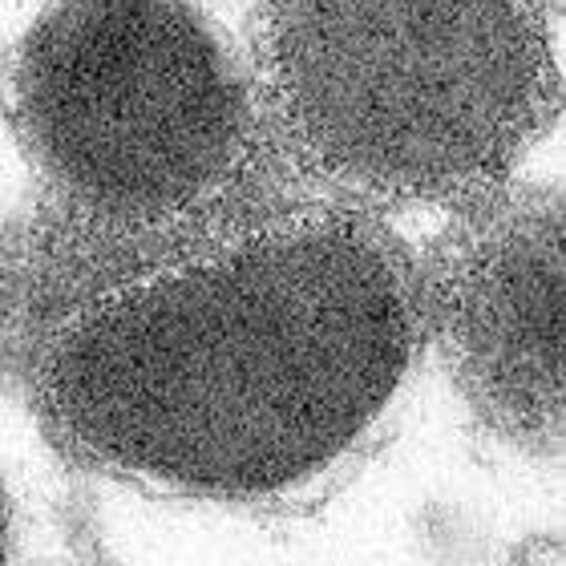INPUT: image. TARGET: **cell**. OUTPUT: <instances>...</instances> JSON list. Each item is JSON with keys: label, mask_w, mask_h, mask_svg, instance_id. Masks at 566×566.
<instances>
[{"label": "cell", "mask_w": 566, "mask_h": 566, "mask_svg": "<svg viewBox=\"0 0 566 566\" xmlns=\"http://www.w3.org/2000/svg\"><path fill=\"white\" fill-rule=\"evenodd\" d=\"M558 0H255L263 114L365 207L478 202L558 106Z\"/></svg>", "instance_id": "2"}, {"label": "cell", "mask_w": 566, "mask_h": 566, "mask_svg": "<svg viewBox=\"0 0 566 566\" xmlns=\"http://www.w3.org/2000/svg\"><path fill=\"white\" fill-rule=\"evenodd\" d=\"M12 563V502L0 485V566Z\"/></svg>", "instance_id": "5"}, {"label": "cell", "mask_w": 566, "mask_h": 566, "mask_svg": "<svg viewBox=\"0 0 566 566\" xmlns=\"http://www.w3.org/2000/svg\"><path fill=\"white\" fill-rule=\"evenodd\" d=\"M424 316L470 401L518 441L563 433V207L546 190L482 199L433 268Z\"/></svg>", "instance_id": "4"}, {"label": "cell", "mask_w": 566, "mask_h": 566, "mask_svg": "<svg viewBox=\"0 0 566 566\" xmlns=\"http://www.w3.org/2000/svg\"><path fill=\"white\" fill-rule=\"evenodd\" d=\"M424 292L356 207H287L73 300L36 353L53 441L146 494L292 506L373 453L413 377Z\"/></svg>", "instance_id": "1"}, {"label": "cell", "mask_w": 566, "mask_h": 566, "mask_svg": "<svg viewBox=\"0 0 566 566\" xmlns=\"http://www.w3.org/2000/svg\"><path fill=\"white\" fill-rule=\"evenodd\" d=\"M12 114L53 199L102 231L182 223L251 154L248 90L187 0H53L12 65Z\"/></svg>", "instance_id": "3"}]
</instances>
